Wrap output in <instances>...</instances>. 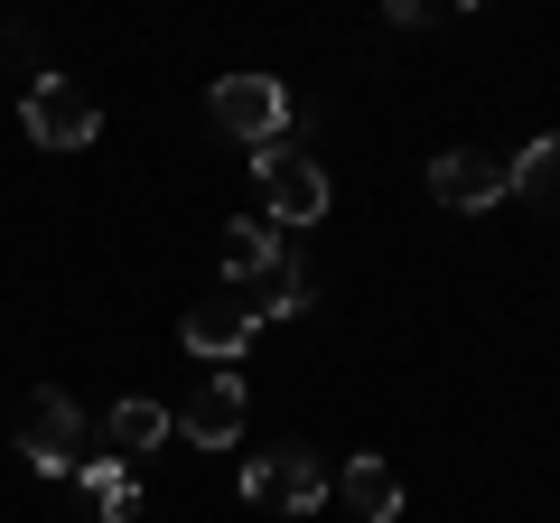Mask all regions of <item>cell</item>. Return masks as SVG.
<instances>
[{
  "mask_svg": "<svg viewBox=\"0 0 560 523\" xmlns=\"http://www.w3.org/2000/svg\"><path fill=\"white\" fill-rule=\"evenodd\" d=\"M253 178H261V216H271V224H318L327 206H337V187H327L318 150H300V141L253 150Z\"/></svg>",
  "mask_w": 560,
  "mask_h": 523,
  "instance_id": "6da1fadb",
  "label": "cell"
},
{
  "mask_svg": "<svg viewBox=\"0 0 560 523\" xmlns=\"http://www.w3.org/2000/svg\"><path fill=\"white\" fill-rule=\"evenodd\" d=\"M280 253H290V243H280V224H271V216H253V224H224V290L261 281V271H271Z\"/></svg>",
  "mask_w": 560,
  "mask_h": 523,
  "instance_id": "7c38bea8",
  "label": "cell"
},
{
  "mask_svg": "<svg viewBox=\"0 0 560 523\" xmlns=\"http://www.w3.org/2000/svg\"><path fill=\"white\" fill-rule=\"evenodd\" d=\"M337 496V477L318 467V449H261L243 458V504H271V514H318Z\"/></svg>",
  "mask_w": 560,
  "mask_h": 523,
  "instance_id": "3957f363",
  "label": "cell"
},
{
  "mask_svg": "<svg viewBox=\"0 0 560 523\" xmlns=\"http://www.w3.org/2000/svg\"><path fill=\"white\" fill-rule=\"evenodd\" d=\"M243 300H253V318L271 327V318H300V309H318V281H308V262H300V253H280L261 281H243Z\"/></svg>",
  "mask_w": 560,
  "mask_h": 523,
  "instance_id": "30bf717a",
  "label": "cell"
},
{
  "mask_svg": "<svg viewBox=\"0 0 560 523\" xmlns=\"http://www.w3.org/2000/svg\"><path fill=\"white\" fill-rule=\"evenodd\" d=\"M430 197L458 206V216L504 206L514 197V150H440V160H430Z\"/></svg>",
  "mask_w": 560,
  "mask_h": 523,
  "instance_id": "8992f818",
  "label": "cell"
},
{
  "mask_svg": "<svg viewBox=\"0 0 560 523\" xmlns=\"http://www.w3.org/2000/svg\"><path fill=\"white\" fill-rule=\"evenodd\" d=\"M103 440H113V458H140V449L168 440V403H150V393H131V403H113V421H103Z\"/></svg>",
  "mask_w": 560,
  "mask_h": 523,
  "instance_id": "4fadbf2b",
  "label": "cell"
},
{
  "mask_svg": "<svg viewBox=\"0 0 560 523\" xmlns=\"http://www.w3.org/2000/svg\"><path fill=\"white\" fill-rule=\"evenodd\" d=\"M178 337H187V356H206V364H243V356H253V337H261V318H253L243 290H215V300L187 309Z\"/></svg>",
  "mask_w": 560,
  "mask_h": 523,
  "instance_id": "52a82bcc",
  "label": "cell"
},
{
  "mask_svg": "<svg viewBox=\"0 0 560 523\" xmlns=\"http://www.w3.org/2000/svg\"><path fill=\"white\" fill-rule=\"evenodd\" d=\"M20 121H28V141H38V150H94V131H103L94 94H84L75 75H28Z\"/></svg>",
  "mask_w": 560,
  "mask_h": 523,
  "instance_id": "277c9868",
  "label": "cell"
},
{
  "mask_svg": "<svg viewBox=\"0 0 560 523\" xmlns=\"http://www.w3.org/2000/svg\"><path fill=\"white\" fill-rule=\"evenodd\" d=\"M514 197H533L541 216H560V141L541 131L533 150H514Z\"/></svg>",
  "mask_w": 560,
  "mask_h": 523,
  "instance_id": "5bb4252c",
  "label": "cell"
},
{
  "mask_svg": "<svg viewBox=\"0 0 560 523\" xmlns=\"http://www.w3.org/2000/svg\"><path fill=\"white\" fill-rule=\"evenodd\" d=\"M337 504H346L355 523H393V514H401V477H393L383 458H346V467H337Z\"/></svg>",
  "mask_w": 560,
  "mask_h": 523,
  "instance_id": "8fae6325",
  "label": "cell"
},
{
  "mask_svg": "<svg viewBox=\"0 0 560 523\" xmlns=\"http://www.w3.org/2000/svg\"><path fill=\"white\" fill-rule=\"evenodd\" d=\"M206 121L243 150H271L290 131V94H280V75H215L206 84Z\"/></svg>",
  "mask_w": 560,
  "mask_h": 523,
  "instance_id": "7a4b0ae2",
  "label": "cell"
},
{
  "mask_svg": "<svg viewBox=\"0 0 560 523\" xmlns=\"http://www.w3.org/2000/svg\"><path fill=\"white\" fill-rule=\"evenodd\" d=\"M75 486H84V504H94V523H140V477H131V458H75Z\"/></svg>",
  "mask_w": 560,
  "mask_h": 523,
  "instance_id": "9c48e42d",
  "label": "cell"
},
{
  "mask_svg": "<svg viewBox=\"0 0 560 523\" xmlns=\"http://www.w3.org/2000/svg\"><path fill=\"white\" fill-rule=\"evenodd\" d=\"M75 449H84V411H75V393H28L20 403V458L38 467V477H75Z\"/></svg>",
  "mask_w": 560,
  "mask_h": 523,
  "instance_id": "5b68a950",
  "label": "cell"
},
{
  "mask_svg": "<svg viewBox=\"0 0 560 523\" xmlns=\"http://www.w3.org/2000/svg\"><path fill=\"white\" fill-rule=\"evenodd\" d=\"M168 430H178L187 449H234L243 440V374H206L197 393L178 403V421H168Z\"/></svg>",
  "mask_w": 560,
  "mask_h": 523,
  "instance_id": "ba28073f",
  "label": "cell"
}]
</instances>
